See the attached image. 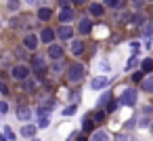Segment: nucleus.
<instances>
[{
  "label": "nucleus",
  "instance_id": "nucleus-1",
  "mask_svg": "<svg viewBox=\"0 0 153 141\" xmlns=\"http://www.w3.org/2000/svg\"><path fill=\"white\" fill-rule=\"evenodd\" d=\"M67 78H69L71 84L80 82V80L84 78V65H82V63H71L69 70H67Z\"/></svg>",
  "mask_w": 153,
  "mask_h": 141
},
{
  "label": "nucleus",
  "instance_id": "nucleus-2",
  "mask_svg": "<svg viewBox=\"0 0 153 141\" xmlns=\"http://www.w3.org/2000/svg\"><path fill=\"white\" fill-rule=\"evenodd\" d=\"M136 99H138V93L134 91V88H124L122 91V95H120V105H134L136 103Z\"/></svg>",
  "mask_w": 153,
  "mask_h": 141
},
{
  "label": "nucleus",
  "instance_id": "nucleus-3",
  "mask_svg": "<svg viewBox=\"0 0 153 141\" xmlns=\"http://www.w3.org/2000/svg\"><path fill=\"white\" fill-rule=\"evenodd\" d=\"M11 76H13L15 80H27V76H30V68L23 65V63H19V65H15V68L11 70Z\"/></svg>",
  "mask_w": 153,
  "mask_h": 141
},
{
  "label": "nucleus",
  "instance_id": "nucleus-4",
  "mask_svg": "<svg viewBox=\"0 0 153 141\" xmlns=\"http://www.w3.org/2000/svg\"><path fill=\"white\" fill-rule=\"evenodd\" d=\"M107 84H109V78H107V76H97V78H92L90 88H92V91H101V88H105Z\"/></svg>",
  "mask_w": 153,
  "mask_h": 141
},
{
  "label": "nucleus",
  "instance_id": "nucleus-5",
  "mask_svg": "<svg viewBox=\"0 0 153 141\" xmlns=\"http://www.w3.org/2000/svg\"><path fill=\"white\" fill-rule=\"evenodd\" d=\"M38 36L36 34H27L25 38H23V46L27 49V51H34V49H38Z\"/></svg>",
  "mask_w": 153,
  "mask_h": 141
},
{
  "label": "nucleus",
  "instance_id": "nucleus-6",
  "mask_svg": "<svg viewBox=\"0 0 153 141\" xmlns=\"http://www.w3.org/2000/svg\"><path fill=\"white\" fill-rule=\"evenodd\" d=\"M48 57H51L53 61H61V57H63V49H61L59 44H48Z\"/></svg>",
  "mask_w": 153,
  "mask_h": 141
},
{
  "label": "nucleus",
  "instance_id": "nucleus-7",
  "mask_svg": "<svg viewBox=\"0 0 153 141\" xmlns=\"http://www.w3.org/2000/svg\"><path fill=\"white\" fill-rule=\"evenodd\" d=\"M57 36L63 38V40H74V30H71L69 26H61V28L57 30Z\"/></svg>",
  "mask_w": 153,
  "mask_h": 141
},
{
  "label": "nucleus",
  "instance_id": "nucleus-8",
  "mask_svg": "<svg viewBox=\"0 0 153 141\" xmlns=\"http://www.w3.org/2000/svg\"><path fill=\"white\" fill-rule=\"evenodd\" d=\"M40 40L46 42V44H53V40H55V32H53L51 28H44L42 34H40Z\"/></svg>",
  "mask_w": 153,
  "mask_h": 141
},
{
  "label": "nucleus",
  "instance_id": "nucleus-9",
  "mask_svg": "<svg viewBox=\"0 0 153 141\" xmlns=\"http://www.w3.org/2000/svg\"><path fill=\"white\" fill-rule=\"evenodd\" d=\"M88 11H90V15H92V17H101V15L105 13L103 4H99V2H92V4L88 7Z\"/></svg>",
  "mask_w": 153,
  "mask_h": 141
},
{
  "label": "nucleus",
  "instance_id": "nucleus-10",
  "mask_svg": "<svg viewBox=\"0 0 153 141\" xmlns=\"http://www.w3.org/2000/svg\"><path fill=\"white\" fill-rule=\"evenodd\" d=\"M71 19H74V11L65 7V9L59 13V21H61V23H67V21H71Z\"/></svg>",
  "mask_w": 153,
  "mask_h": 141
},
{
  "label": "nucleus",
  "instance_id": "nucleus-11",
  "mask_svg": "<svg viewBox=\"0 0 153 141\" xmlns=\"http://www.w3.org/2000/svg\"><path fill=\"white\" fill-rule=\"evenodd\" d=\"M17 118L23 120V122H27V120L32 118V110H30V107H19V110H17Z\"/></svg>",
  "mask_w": 153,
  "mask_h": 141
},
{
  "label": "nucleus",
  "instance_id": "nucleus-12",
  "mask_svg": "<svg viewBox=\"0 0 153 141\" xmlns=\"http://www.w3.org/2000/svg\"><path fill=\"white\" fill-rule=\"evenodd\" d=\"M51 17H53V11H51V9H46V7L38 9V19H40V21H48Z\"/></svg>",
  "mask_w": 153,
  "mask_h": 141
},
{
  "label": "nucleus",
  "instance_id": "nucleus-13",
  "mask_svg": "<svg viewBox=\"0 0 153 141\" xmlns=\"http://www.w3.org/2000/svg\"><path fill=\"white\" fill-rule=\"evenodd\" d=\"M36 130H38L36 124H25V126H21V137H32Z\"/></svg>",
  "mask_w": 153,
  "mask_h": 141
},
{
  "label": "nucleus",
  "instance_id": "nucleus-14",
  "mask_svg": "<svg viewBox=\"0 0 153 141\" xmlns=\"http://www.w3.org/2000/svg\"><path fill=\"white\" fill-rule=\"evenodd\" d=\"M84 51V42L82 40H71V53L74 55H82Z\"/></svg>",
  "mask_w": 153,
  "mask_h": 141
},
{
  "label": "nucleus",
  "instance_id": "nucleus-15",
  "mask_svg": "<svg viewBox=\"0 0 153 141\" xmlns=\"http://www.w3.org/2000/svg\"><path fill=\"white\" fill-rule=\"evenodd\" d=\"M140 88H143V91H147V93H153V74H151V76H147V78L143 80Z\"/></svg>",
  "mask_w": 153,
  "mask_h": 141
},
{
  "label": "nucleus",
  "instance_id": "nucleus-16",
  "mask_svg": "<svg viewBox=\"0 0 153 141\" xmlns=\"http://www.w3.org/2000/svg\"><path fill=\"white\" fill-rule=\"evenodd\" d=\"M88 141H109V135L105 130H97V133H92V137Z\"/></svg>",
  "mask_w": 153,
  "mask_h": 141
},
{
  "label": "nucleus",
  "instance_id": "nucleus-17",
  "mask_svg": "<svg viewBox=\"0 0 153 141\" xmlns=\"http://www.w3.org/2000/svg\"><path fill=\"white\" fill-rule=\"evenodd\" d=\"M90 30H92V21H90L88 17H84V19L80 21V32L86 34V32H90Z\"/></svg>",
  "mask_w": 153,
  "mask_h": 141
},
{
  "label": "nucleus",
  "instance_id": "nucleus-18",
  "mask_svg": "<svg viewBox=\"0 0 153 141\" xmlns=\"http://www.w3.org/2000/svg\"><path fill=\"white\" fill-rule=\"evenodd\" d=\"M44 65H46V63H44V57H40V55H38V57H34V70L42 72V70H44Z\"/></svg>",
  "mask_w": 153,
  "mask_h": 141
},
{
  "label": "nucleus",
  "instance_id": "nucleus-19",
  "mask_svg": "<svg viewBox=\"0 0 153 141\" xmlns=\"http://www.w3.org/2000/svg\"><path fill=\"white\" fill-rule=\"evenodd\" d=\"M151 70H153V61H151V59H145V61L140 63V72L147 74V72H151Z\"/></svg>",
  "mask_w": 153,
  "mask_h": 141
},
{
  "label": "nucleus",
  "instance_id": "nucleus-20",
  "mask_svg": "<svg viewBox=\"0 0 153 141\" xmlns=\"http://www.w3.org/2000/svg\"><path fill=\"white\" fill-rule=\"evenodd\" d=\"M92 124H94V120L86 116V118H84V122H82V130H84V133H86V130H90V128H92Z\"/></svg>",
  "mask_w": 153,
  "mask_h": 141
},
{
  "label": "nucleus",
  "instance_id": "nucleus-21",
  "mask_svg": "<svg viewBox=\"0 0 153 141\" xmlns=\"http://www.w3.org/2000/svg\"><path fill=\"white\" fill-rule=\"evenodd\" d=\"M48 124H51V120H48L46 116H40V118H38V124H36V126H38V128H46Z\"/></svg>",
  "mask_w": 153,
  "mask_h": 141
},
{
  "label": "nucleus",
  "instance_id": "nucleus-22",
  "mask_svg": "<svg viewBox=\"0 0 153 141\" xmlns=\"http://www.w3.org/2000/svg\"><path fill=\"white\" fill-rule=\"evenodd\" d=\"M103 4L109 9H120V0H103Z\"/></svg>",
  "mask_w": 153,
  "mask_h": 141
},
{
  "label": "nucleus",
  "instance_id": "nucleus-23",
  "mask_svg": "<svg viewBox=\"0 0 153 141\" xmlns=\"http://www.w3.org/2000/svg\"><path fill=\"white\" fill-rule=\"evenodd\" d=\"M109 99H111V93H105V95H101V97H99V101H97V105L101 107V105H105V103H107Z\"/></svg>",
  "mask_w": 153,
  "mask_h": 141
},
{
  "label": "nucleus",
  "instance_id": "nucleus-24",
  "mask_svg": "<svg viewBox=\"0 0 153 141\" xmlns=\"http://www.w3.org/2000/svg\"><path fill=\"white\" fill-rule=\"evenodd\" d=\"M76 112H78V107H76V105L71 103V105H67V107L63 110V116H74Z\"/></svg>",
  "mask_w": 153,
  "mask_h": 141
},
{
  "label": "nucleus",
  "instance_id": "nucleus-25",
  "mask_svg": "<svg viewBox=\"0 0 153 141\" xmlns=\"http://www.w3.org/2000/svg\"><path fill=\"white\" fill-rule=\"evenodd\" d=\"M23 82H25V91H27V93H32V91L36 88V82H34V80L27 78V80H23Z\"/></svg>",
  "mask_w": 153,
  "mask_h": 141
},
{
  "label": "nucleus",
  "instance_id": "nucleus-26",
  "mask_svg": "<svg viewBox=\"0 0 153 141\" xmlns=\"http://www.w3.org/2000/svg\"><path fill=\"white\" fill-rule=\"evenodd\" d=\"M7 7H9V11H17L19 9V0H9Z\"/></svg>",
  "mask_w": 153,
  "mask_h": 141
},
{
  "label": "nucleus",
  "instance_id": "nucleus-27",
  "mask_svg": "<svg viewBox=\"0 0 153 141\" xmlns=\"http://www.w3.org/2000/svg\"><path fill=\"white\" fill-rule=\"evenodd\" d=\"M99 68H101L103 72H109V70H111V65H109V61H107V59H103V61L99 63Z\"/></svg>",
  "mask_w": 153,
  "mask_h": 141
},
{
  "label": "nucleus",
  "instance_id": "nucleus-28",
  "mask_svg": "<svg viewBox=\"0 0 153 141\" xmlns=\"http://www.w3.org/2000/svg\"><path fill=\"white\" fill-rule=\"evenodd\" d=\"M9 112V103L7 101H0V114H7Z\"/></svg>",
  "mask_w": 153,
  "mask_h": 141
},
{
  "label": "nucleus",
  "instance_id": "nucleus-29",
  "mask_svg": "<svg viewBox=\"0 0 153 141\" xmlns=\"http://www.w3.org/2000/svg\"><path fill=\"white\" fill-rule=\"evenodd\" d=\"M61 70H63V65H61L59 61H57V63H53V74H59Z\"/></svg>",
  "mask_w": 153,
  "mask_h": 141
},
{
  "label": "nucleus",
  "instance_id": "nucleus-30",
  "mask_svg": "<svg viewBox=\"0 0 153 141\" xmlns=\"http://www.w3.org/2000/svg\"><path fill=\"white\" fill-rule=\"evenodd\" d=\"M132 80H134V82H143V72H136V74H132Z\"/></svg>",
  "mask_w": 153,
  "mask_h": 141
},
{
  "label": "nucleus",
  "instance_id": "nucleus-31",
  "mask_svg": "<svg viewBox=\"0 0 153 141\" xmlns=\"http://www.w3.org/2000/svg\"><path fill=\"white\" fill-rule=\"evenodd\" d=\"M103 118H105V114H103V112H97V114H94V118H92V120H94V122H101V120H103Z\"/></svg>",
  "mask_w": 153,
  "mask_h": 141
},
{
  "label": "nucleus",
  "instance_id": "nucleus-32",
  "mask_svg": "<svg viewBox=\"0 0 153 141\" xmlns=\"http://www.w3.org/2000/svg\"><path fill=\"white\" fill-rule=\"evenodd\" d=\"M0 141H9V139H7V135H4V133H0Z\"/></svg>",
  "mask_w": 153,
  "mask_h": 141
},
{
  "label": "nucleus",
  "instance_id": "nucleus-33",
  "mask_svg": "<svg viewBox=\"0 0 153 141\" xmlns=\"http://www.w3.org/2000/svg\"><path fill=\"white\" fill-rule=\"evenodd\" d=\"M74 2H76V4H82V2H86V0H74Z\"/></svg>",
  "mask_w": 153,
  "mask_h": 141
},
{
  "label": "nucleus",
  "instance_id": "nucleus-34",
  "mask_svg": "<svg viewBox=\"0 0 153 141\" xmlns=\"http://www.w3.org/2000/svg\"><path fill=\"white\" fill-rule=\"evenodd\" d=\"M78 141H86V137H84V135H82V137H80V139H78Z\"/></svg>",
  "mask_w": 153,
  "mask_h": 141
},
{
  "label": "nucleus",
  "instance_id": "nucleus-35",
  "mask_svg": "<svg viewBox=\"0 0 153 141\" xmlns=\"http://www.w3.org/2000/svg\"><path fill=\"white\" fill-rule=\"evenodd\" d=\"M27 2H30V4H36V0H27Z\"/></svg>",
  "mask_w": 153,
  "mask_h": 141
},
{
  "label": "nucleus",
  "instance_id": "nucleus-36",
  "mask_svg": "<svg viewBox=\"0 0 153 141\" xmlns=\"http://www.w3.org/2000/svg\"><path fill=\"white\" fill-rule=\"evenodd\" d=\"M149 130H151V133H153V124H151V126H149Z\"/></svg>",
  "mask_w": 153,
  "mask_h": 141
},
{
  "label": "nucleus",
  "instance_id": "nucleus-37",
  "mask_svg": "<svg viewBox=\"0 0 153 141\" xmlns=\"http://www.w3.org/2000/svg\"><path fill=\"white\" fill-rule=\"evenodd\" d=\"M149 2H153V0H149Z\"/></svg>",
  "mask_w": 153,
  "mask_h": 141
},
{
  "label": "nucleus",
  "instance_id": "nucleus-38",
  "mask_svg": "<svg viewBox=\"0 0 153 141\" xmlns=\"http://www.w3.org/2000/svg\"><path fill=\"white\" fill-rule=\"evenodd\" d=\"M0 28H2V23H0Z\"/></svg>",
  "mask_w": 153,
  "mask_h": 141
},
{
  "label": "nucleus",
  "instance_id": "nucleus-39",
  "mask_svg": "<svg viewBox=\"0 0 153 141\" xmlns=\"http://www.w3.org/2000/svg\"><path fill=\"white\" fill-rule=\"evenodd\" d=\"M61 2H63V0H61Z\"/></svg>",
  "mask_w": 153,
  "mask_h": 141
}]
</instances>
